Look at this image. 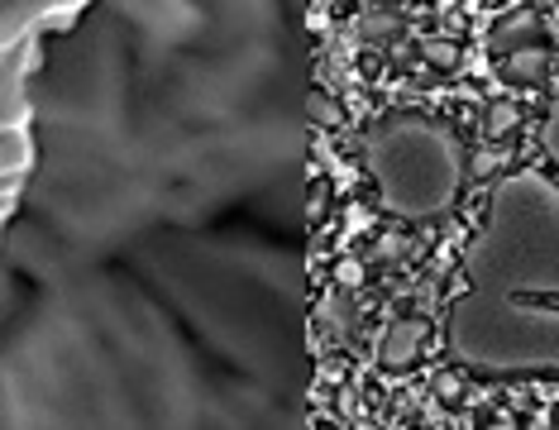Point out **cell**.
<instances>
[{
	"mask_svg": "<svg viewBox=\"0 0 559 430\" xmlns=\"http://www.w3.org/2000/svg\"><path fill=\"white\" fill-rule=\"evenodd\" d=\"M468 287L536 297L559 307V187L536 168L502 177L488 220L464 254Z\"/></svg>",
	"mask_w": 559,
	"mask_h": 430,
	"instance_id": "obj_1",
	"label": "cell"
},
{
	"mask_svg": "<svg viewBox=\"0 0 559 430\" xmlns=\"http://www.w3.org/2000/svg\"><path fill=\"white\" fill-rule=\"evenodd\" d=\"M450 359L483 378H540L559 373V307L512 292H468L454 301Z\"/></svg>",
	"mask_w": 559,
	"mask_h": 430,
	"instance_id": "obj_2",
	"label": "cell"
},
{
	"mask_svg": "<svg viewBox=\"0 0 559 430\" xmlns=\"http://www.w3.org/2000/svg\"><path fill=\"white\" fill-rule=\"evenodd\" d=\"M368 172L392 215L430 220L460 201L464 148L440 120L397 110V116L378 120L368 134Z\"/></svg>",
	"mask_w": 559,
	"mask_h": 430,
	"instance_id": "obj_3",
	"label": "cell"
},
{
	"mask_svg": "<svg viewBox=\"0 0 559 430\" xmlns=\"http://www.w3.org/2000/svg\"><path fill=\"white\" fill-rule=\"evenodd\" d=\"M29 68H34V39L0 48V124H24V110H29L24 77H29Z\"/></svg>",
	"mask_w": 559,
	"mask_h": 430,
	"instance_id": "obj_4",
	"label": "cell"
},
{
	"mask_svg": "<svg viewBox=\"0 0 559 430\" xmlns=\"http://www.w3.org/2000/svg\"><path fill=\"white\" fill-rule=\"evenodd\" d=\"M426 335H430V325L416 321V315L392 321L383 345H378V363H383V369H412V363L421 359V349H426Z\"/></svg>",
	"mask_w": 559,
	"mask_h": 430,
	"instance_id": "obj_5",
	"label": "cell"
},
{
	"mask_svg": "<svg viewBox=\"0 0 559 430\" xmlns=\"http://www.w3.org/2000/svg\"><path fill=\"white\" fill-rule=\"evenodd\" d=\"M62 0H0V48L34 39V29L53 15Z\"/></svg>",
	"mask_w": 559,
	"mask_h": 430,
	"instance_id": "obj_6",
	"label": "cell"
},
{
	"mask_svg": "<svg viewBox=\"0 0 559 430\" xmlns=\"http://www.w3.org/2000/svg\"><path fill=\"white\" fill-rule=\"evenodd\" d=\"M540 39V15L536 10H516V15H502L498 29H492V53L512 58L516 48H536Z\"/></svg>",
	"mask_w": 559,
	"mask_h": 430,
	"instance_id": "obj_7",
	"label": "cell"
},
{
	"mask_svg": "<svg viewBox=\"0 0 559 430\" xmlns=\"http://www.w3.org/2000/svg\"><path fill=\"white\" fill-rule=\"evenodd\" d=\"M34 144L24 124H0V172H29Z\"/></svg>",
	"mask_w": 559,
	"mask_h": 430,
	"instance_id": "obj_8",
	"label": "cell"
},
{
	"mask_svg": "<svg viewBox=\"0 0 559 430\" xmlns=\"http://www.w3.org/2000/svg\"><path fill=\"white\" fill-rule=\"evenodd\" d=\"M545 62H550L545 48H516V53L502 62V77L516 82V86H540L545 82Z\"/></svg>",
	"mask_w": 559,
	"mask_h": 430,
	"instance_id": "obj_9",
	"label": "cell"
},
{
	"mask_svg": "<svg viewBox=\"0 0 559 430\" xmlns=\"http://www.w3.org/2000/svg\"><path fill=\"white\" fill-rule=\"evenodd\" d=\"M521 124V110H516V100H498V106L488 110V139H502V134H512Z\"/></svg>",
	"mask_w": 559,
	"mask_h": 430,
	"instance_id": "obj_10",
	"label": "cell"
},
{
	"mask_svg": "<svg viewBox=\"0 0 559 430\" xmlns=\"http://www.w3.org/2000/svg\"><path fill=\"white\" fill-rule=\"evenodd\" d=\"M307 110H311V120H316V124H340V120H345V110H340V100L330 96V92H311Z\"/></svg>",
	"mask_w": 559,
	"mask_h": 430,
	"instance_id": "obj_11",
	"label": "cell"
},
{
	"mask_svg": "<svg viewBox=\"0 0 559 430\" xmlns=\"http://www.w3.org/2000/svg\"><path fill=\"white\" fill-rule=\"evenodd\" d=\"M436 397L444 402V407H460V402H464V378L454 369H440L436 373Z\"/></svg>",
	"mask_w": 559,
	"mask_h": 430,
	"instance_id": "obj_12",
	"label": "cell"
},
{
	"mask_svg": "<svg viewBox=\"0 0 559 430\" xmlns=\"http://www.w3.org/2000/svg\"><path fill=\"white\" fill-rule=\"evenodd\" d=\"M426 62H436L440 72H450V68H460V44H450V39H430L426 48Z\"/></svg>",
	"mask_w": 559,
	"mask_h": 430,
	"instance_id": "obj_13",
	"label": "cell"
},
{
	"mask_svg": "<svg viewBox=\"0 0 559 430\" xmlns=\"http://www.w3.org/2000/svg\"><path fill=\"white\" fill-rule=\"evenodd\" d=\"M364 39H373V44H383V39H392V34H397V20L392 15H383V10H378V15H364Z\"/></svg>",
	"mask_w": 559,
	"mask_h": 430,
	"instance_id": "obj_14",
	"label": "cell"
},
{
	"mask_svg": "<svg viewBox=\"0 0 559 430\" xmlns=\"http://www.w3.org/2000/svg\"><path fill=\"white\" fill-rule=\"evenodd\" d=\"M540 139H545V154H550L555 168H559V100L550 106V116H545V124H540Z\"/></svg>",
	"mask_w": 559,
	"mask_h": 430,
	"instance_id": "obj_15",
	"label": "cell"
},
{
	"mask_svg": "<svg viewBox=\"0 0 559 430\" xmlns=\"http://www.w3.org/2000/svg\"><path fill=\"white\" fill-rule=\"evenodd\" d=\"M24 172H0V196H20Z\"/></svg>",
	"mask_w": 559,
	"mask_h": 430,
	"instance_id": "obj_16",
	"label": "cell"
},
{
	"mask_svg": "<svg viewBox=\"0 0 559 430\" xmlns=\"http://www.w3.org/2000/svg\"><path fill=\"white\" fill-rule=\"evenodd\" d=\"M340 283H345V287L364 283V268H359V263H340Z\"/></svg>",
	"mask_w": 559,
	"mask_h": 430,
	"instance_id": "obj_17",
	"label": "cell"
},
{
	"mask_svg": "<svg viewBox=\"0 0 559 430\" xmlns=\"http://www.w3.org/2000/svg\"><path fill=\"white\" fill-rule=\"evenodd\" d=\"M15 211V196H0V225H5V215Z\"/></svg>",
	"mask_w": 559,
	"mask_h": 430,
	"instance_id": "obj_18",
	"label": "cell"
},
{
	"mask_svg": "<svg viewBox=\"0 0 559 430\" xmlns=\"http://www.w3.org/2000/svg\"><path fill=\"white\" fill-rule=\"evenodd\" d=\"M488 430H516V426H507V421H498V426H488Z\"/></svg>",
	"mask_w": 559,
	"mask_h": 430,
	"instance_id": "obj_19",
	"label": "cell"
}]
</instances>
